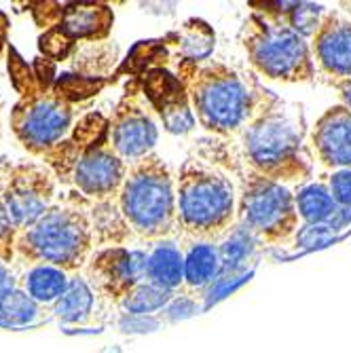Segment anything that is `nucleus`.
Returning <instances> with one entry per match:
<instances>
[{"mask_svg": "<svg viewBox=\"0 0 351 353\" xmlns=\"http://www.w3.org/2000/svg\"><path fill=\"white\" fill-rule=\"evenodd\" d=\"M176 74L188 91L197 123L218 138L235 140L277 100L252 74L218 59L178 61Z\"/></svg>", "mask_w": 351, "mask_h": 353, "instance_id": "nucleus-1", "label": "nucleus"}, {"mask_svg": "<svg viewBox=\"0 0 351 353\" xmlns=\"http://www.w3.org/2000/svg\"><path fill=\"white\" fill-rule=\"evenodd\" d=\"M307 138L309 132L303 106L277 98L235 138L237 163L297 190L315 178Z\"/></svg>", "mask_w": 351, "mask_h": 353, "instance_id": "nucleus-2", "label": "nucleus"}, {"mask_svg": "<svg viewBox=\"0 0 351 353\" xmlns=\"http://www.w3.org/2000/svg\"><path fill=\"white\" fill-rule=\"evenodd\" d=\"M95 252L91 201L77 190L61 192L55 205L32 227L19 231L15 261L45 263L79 275Z\"/></svg>", "mask_w": 351, "mask_h": 353, "instance_id": "nucleus-3", "label": "nucleus"}, {"mask_svg": "<svg viewBox=\"0 0 351 353\" xmlns=\"http://www.w3.org/2000/svg\"><path fill=\"white\" fill-rule=\"evenodd\" d=\"M178 235L220 241L237 222L239 188L229 170L188 157L178 176Z\"/></svg>", "mask_w": 351, "mask_h": 353, "instance_id": "nucleus-4", "label": "nucleus"}, {"mask_svg": "<svg viewBox=\"0 0 351 353\" xmlns=\"http://www.w3.org/2000/svg\"><path fill=\"white\" fill-rule=\"evenodd\" d=\"M114 201L138 245L178 235V180L157 152L130 165Z\"/></svg>", "mask_w": 351, "mask_h": 353, "instance_id": "nucleus-5", "label": "nucleus"}, {"mask_svg": "<svg viewBox=\"0 0 351 353\" xmlns=\"http://www.w3.org/2000/svg\"><path fill=\"white\" fill-rule=\"evenodd\" d=\"M239 41L252 68L265 79L311 83L317 74L309 39L299 34L288 17L250 13Z\"/></svg>", "mask_w": 351, "mask_h": 353, "instance_id": "nucleus-6", "label": "nucleus"}, {"mask_svg": "<svg viewBox=\"0 0 351 353\" xmlns=\"http://www.w3.org/2000/svg\"><path fill=\"white\" fill-rule=\"evenodd\" d=\"M233 174L237 176L239 188L237 222L245 224L263 245H285L294 241L303 227L294 188L254 174L239 163Z\"/></svg>", "mask_w": 351, "mask_h": 353, "instance_id": "nucleus-7", "label": "nucleus"}, {"mask_svg": "<svg viewBox=\"0 0 351 353\" xmlns=\"http://www.w3.org/2000/svg\"><path fill=\"white\" fill-rule=\"evenodd\" d=\"M77 121L74 104L61 100L53 89L19 98L11 110V130L15 138L39 159L66 140Z\"/></svg>", "mask_w": 351, "mask_h": 353, "instance_id": "nucleus-8", "label": "nucleus"}, {"mask_svg": "<svg viewBox=\"0 0 351 353\" xmlns=\"http://www.w3.org/2000/svg\"><path fill=\"white\" fill-rule=\"evenodd\" d=\"M146 245L100 248L91 254L81 275L100 299L108 322H114L123 301L146 281Z\"/></svg>", "mask_w": 351, "mask_h": 353, "instance_id": "nucleus-9", "label": "nucleus"}, {"mask_svg": "<svg viewBox=\"0 0 351 353\" xmlns=\"http://www.w3.org/2000/svg\"><path fill=\"white\" fill-rule=\"evenodd\" d=\"M159 142L157 110L148 102L140 79L127 83L108 127V144L127 165L154 154Z\"/></svg>", "mask_w": 351, "mask_h": 353, "instance_id": "nucleus-10", "label": "nucleus"}, {"mask_svg": "<svg viewBox=\"0 0 351 353\" xmlns=\"http://www.w3.org/2000/svg\"><path fill=\"white\" fill-rule=\"evenodd\" d=\"M59 178L43 163H17L11 168L0 197L17 227L23 231L39 222L59 199Z\"/></svg>", "mask_w": 351, "mask_h": 353, "instance_id": "nucleus-11", "label": "nucleus"}, {"mask_svg": "<svg viewBox=\"0 0 351 353\" xmlns=\"http://www.w3.org/2000/svg\"><path fill=\"white\" fill-rule=\"evenodd\" d=\"M130 172L121 157L110 148L108 140L85 152L70 176V186L91 203L110 201L119 195L123 182Z\"/></svg>", "mask_w": 351, "mask_h": 353, "instance_id": "nucleus-12", "label": "nucleus"}, {"mask_svg": "<svg viewBox=\"0 0 351 353\" xmlns=\"http://www.w3.org/2000/svg\"><path fill=\"white\" fill-rule=\"evenodd\" d=\"M307 146L315 174L351 170V110L343 104L328 108L311 127Z\"/></svg>", "mask_w": 351, "mask_h": 353, "instance_id": "nucleus-13", "label": "nucleus"}, {"mask_svg": "<svg viewBox=\"0 0 351 353\" xmlns=\"http://www.w3.org/2000/svg\"><path fill=\"white\" fill-rule=\"evenodd\" d=\"M148 102L161 117L163 127L172 134H188L195 127L197 119L188 100V91L184 83L168 66H159L146 70L138 77Z\"/></svg>", "mask_w": 351, "mask_h": 353, "instance_id": "nucleus-14", "label": "nucleus"}, {"mask_svg": "<svg viewBox=\"0 0 351 353\" xmlns=\"http://www.w3.org/2000/svg\"><path fill=\"white\" fill-rule=\"evenodd\" d=\"M309 43L317 74H322L328 85L351 79V17L337 9H326Z\"/></svg>", "mask_w": 351, "mask_h": 353, "instance_id": "nucleus-15", "label": "nucleus"}, {"mask_svg": "<svg viewBox=\"0 0 351 353\" xmlns=\"http://www.w3.org/2000/svg\"><path fill=\"white\" fill-rule=\"evenodd\" d=\"M108 127H110V119H106L98 110L81 114L72 134L43 157L45 165L59 178L61 184H68L79 159L91 148L100 146L108 140Z\"/></svg>", "mask_w": 351, "mask_h": 353, "instance_id": "nucleus-16", "label": "nucleus"}, {"mask_svg": "<svg viewBox=\"0 0 351 353\" xmlns=\"http://www.w3.org/2000/svg\"><path fill=\"white\" fill-rule=\"evenodd\" d=\"M184 252V285L182 292L203 303L208 290L222 271L220 252L216 241L193 237H178Z\"/></svg>", "mask_w": 351, "mask_h": 353, "instance_id": "nucleus-17", "label": "nucleus"}, {"mask_svg": "<svg viewBox=\"0 0 351 353\" xmlns=\"http://www.w3.org/2000/svg\"><path fill=\"white\" fill-rule=\"evenodd\" d=\"M51 311L53 319H57L66 328H100L108 322L100 299L95 296L91 285L81 273L74 275L68 292L57 301Z\"/></svg>", "mask_w": 351, "mask_h": 353, "instance_id": "nucleus-18", "label": "nucleus"}, {"mask_svg": "<svg viewBox=\"0 0 351 353\" xmlns=\"http://www.w3.org/2000/svg\"><path fill=\"white\" fill-rule=\"evenodd\" d=\"M114 23V13L104 3H63L59 30L79 43L106 41Z\"/></svg>", "mask_w": 351, "mask_h": 353, "instance_id": "nucleus-19", "label": "nucleus"}, {"mask_svg": "<svg viewBox=\"0 0 351 353\" xmlns=\"http://www.w3.org/2000/svg\"><path fill=\"white\" fill-rule=\"evenodd\" d=\"M19 290L39 303L45 309H53L57 301L68 292V288L74 279L72 273L57 269L45 263H19Z\"/></svg>", "mask_w": 351, "mask_h": 353, "instance_id": "nucleus-20", "label": "nucleus"}, {"mask_svg": "<svg viewBox=\"0 0 351 353\" xmlns=\"http://www.w3.org/2000/svg\"><path fill=\"white\" fill-rule=\"evenodd\" d=\"M146 281L170 292H180L184 285V252L178 237L146 243Z\"/></svg>", "mask_w": 351, "mask_h": 353, "instance_id": "nucleus-21", "label": "nucleus"}, {"mask_svg": "<svg viewBox=\"0 0 351 353\" xmlns=\"http://www.w3.org/2000/svg\"><path fill=\"white\" fill-rule=\"evenodd\" d=\"M163 45L170 53V59L174 57L176 61L201 63L210 59V53L214 51V45H216V34L205 21L190 19L184 23L182 30L176 32V34H170L163 41Z\"/></svg>", "mask_w": 351, "mask_h": 353, "instance_id": "nucleus-22", "label": "nucleus"}, {"mask_svg": "<svg viewBox=\"0 0 351 353\" xmlns=\"http://www.w3.org/2000/svg\"><path fill=\"white\" fill-rule=\"evenodd\" d=\"M263 248L265 245L245 224L235 222V227L218 241L222 271H250L252 273Z\"/></svg>", "mask_w": 351, "mask_h": 353, "instance_id": "nucleus-23", "label": "nucleus"}, {"mask_svg": "<svg viewBox=\"0 0 351 353\" xmlns=\"http://www.w3.org/2000/svg\"><path fill=\"white\" fill-rule=\"evenodd\" d=\"M91 218H93L95 250H100V248H134V245H138L134 233L125 224L114 199L102 201V203H91Z\"/></svg>", "mask_w": 351, "mask_h": 353, "instance_id": "nucleus-24", "label": "nucleus"}, {"mask_svg": "<svg viewBox=\"0 0 351 353\" xmlns=\"http://www.w3.org/2000/svg\"><path fill=\"white\" fill-rule=\"evenodd\" d=\"M294 199L303 224H328L339 212L328 184L317 176L294 190Z\"/></svg>", "mask_w": 351, "mask_h": 353, "instance_id": "nucleus-25", "label": "nucleus"}, {"mask_svg": "<svg viewBox=\"0 0 351 353\" xmlns=\"http://www.w3.org/2000/svg\"><path fill=\"white\" fill-rule=\"evenodd\" d=\"M49 319H53V311L41 307L30 296H26L19 288L0 303V322L5 326L30 328V326H41L43 322H49Z\"/></svg>", "mask_w": 351, "mask_h": 353, "instance_id": "nucleus-26", "label": "nucleus"}, {"mask_svg": "<svg viewBox=\"0 0 351 353\" xmlns=\"http://www.w3.org/2000/svg\"><path fill=\"white\" fill-rule=\"evenodd\" d=\"M74 72L89 77V79H106L104 74L114 66L117 59V47L108 45V41H100V43H85V45H77L74 53Z\"/></svg>", "mask_w": 351, "mask_h": 353, "instance_id": "nucleus-27", "label": "nucleus"}, {"mask_svg": "<svg viewBox=\"0 0 351 353\" xmlns=\"http://www.w3.org/2000/svg\"><path fill=\"white\" fill-rule=\"evenodd\" d=\"M174 294L176 292L163 290V288H159L150 281H144L123 301V305L119 307V313H125V315H159L170 305Z\"/></svg>", "mask_w": 351, "mask_h": 353, "instance_id": "nucleus-28", "label": "nucleus"}, {"mask_svg": "<svg viewBox=\"0 0 351 353\" xmlns=\"http://www.w3.org/2000/svg\"><path fill=\"white\" fill-rule=\"evenodd\" d=\"M106 85H108V79H89L77 72H63L57 77L53 85V93H57L61 100L77 104V102L93 98V95L100 93Z\"/></svg>", "mask_w": 351, "mask_h": 353, "instance_id": "nucleus-29", "label": "nucleus"}, {"mask_svg": "<svg viewBox=\"0 0 351 353\" xmlns=\"http://www.w3.org/2000/svg\"><path fill=\"white\" fill-rule=\"evenodd\" d=\"M7 57H9V74H11V83L13 87L19 91L21 98H28V95H34L41 91L37 74L32 70L30 63L15 51V47H7Z\"/></svg>", "mask_w": 351, "mask_h": 353, "instance_id": "nucleus-30", "label": "nucleus"}, {"mask_svg": "<svg viewBox=\"0 0 351 353\" xmlns=\"http://www.w3.org/2000/svg\"><path fill=\"white\" fill-rule=\"evenodd\" d=\"M77 49V43L66 34V32H61L59 28H51V30H45L41 32L39 37V51H41V57H47L51 61H61V59H68L72 57Z\"/></svg>", "mask_w": 351, "mask_h": 353, "instance_id": "nucleus-31", "label": "nucleus"}, {"mask_svg": "<svg viewBox=\"0 0 351 353\" xmlns=\"http://www.w3.org/2000/svg\"><path fill=\"white\" fill-rule=\"evenodd\" d=\"M326 13L324 5H313V3H297L294 9L288 15V23L303 34L305 39H313V34L317 32L322 23V17Z\"/></svg>", "mask_w": 351, "mask_h": 353, "instance_id": "nucleus-32", "label": "nucleus"}, {"mask_svg": "<svg viewBox=\"0 0 351 353\" xmlns=\"http://www.w3.org/2000/svg\"><path fill=\"white\" fill-rule=\"evenodd\" d=\"M252 273L250 271H220L218 279L214 281V285L208 290L205 299H203V309L212 307L214 303H218L220 299H225L229 292H233L235 288H239Z\"/></svg>", "mask_w": 351, "mask_h": 353, "instance_id": "nucleus-33", "label": "nucleus"}, {"mask_svg": "<svg viewBox=\"0 0 351 353\" xmlns=\"http://www.w3.org/2000/svg\"><path fill=\"white\" fill-rule=\"evenodd\" d=\"M17 227L13 224L5 201L0 197V263L11 265L15 261V241H17Z\"/></svg>", "mask_w": 351, "mask_h": 353, "instance_id": "nucleus-34", "label": "nucleus"}, {"mask_svg": "<svg viewBox=\"0 0 351 353\" xmlns=\"http://www.w3.org/2000/svg\"><path fill=\"white\" fill-rule=\"evenodd\" d=\"M341 233H337L330 224H303L301 231L297 233V248L311 250V248H320L326 245L334 239H339Z\"/></svg>", "mask_w": 351, "mask_h": 353, "instance_id": "nucleus-35", "label": "nucleus"}, {"mask_svg": "<svg viewBox=\"0 0 351 353\" xmlns=\"http://www.w3.org/2000/svg\"><path fill=\"white\" fill-rule=\"evenodd\" d=\"M203 309V303L188 296L186 292H176L174 299L170 301V305L159 313V319L166 324V322H178V319H186L190 315H195Z\"/></svg>", "mask_w": 351, "mask_h": 353, "instance_id": "nucleus-36", "label": "nucleus"}, {"mask_svg": "<svg viewBox=\"0 0 351 353\" xmlns=\"http://www.w3.org/2000/svg\"><path fill=\"white\" fill-rule=\"evenodd\" d=\"M315 176L322 178L328 184L330 195L339 208H351V170L324 172V174H315Z\"/></svg>", "mask_w": 351, "mask_h": 353, "instance_id": "nucleus-37", "label": "nucleus"}, {"mask_svg": "<svg viewBox=\"0 0 351 353\" xmlns=\"http://www.w3.org/2000/svg\"><path fill=\"white\" fill-rule=\"evenodd\" d=\"M28 7H30L32 15H34V21L39 23V28H43V32L59 26L63 3H49V0H39V3H28Z\"/></svg>", "mask_w": 351, "mask_h": 353, "instance_id": "nucleus-38", "label": "nucleus"}, {"mask_svg": "<svg viewBox=\"0 0 351 353\" xmlns=\"http://www.w3.org/2000/svg\"><path fill=\"white\" fill-rule=\"evenodd\" d=\"M114 324L123 332H150V330H157L163 322L159 319V315H125V313H119Z\"/></svg>", "mask_w": 351, "mask_h": 353, "instance_id": "nucleus-39", "label": "nucleus"}, {"mask_svg": "<svg viewBox=\"0 0 351 353\" xmlns=\"http://www.w3.org/2000/svg\"><path fill=\"white\" fill-rule=\"evenodd\" d=\"M32 70L37 74V81H39V87L41 91H51L55 81H57V63L47 59V57H37L34 63H32Z\"/></svg>", "mask_w": 351, "mask_h": 353, "instance_id": "nucleus-40", "label": "nucleus"}, {"mask_svg": "<svg viewBox=\"0 0 351 353\" xmlns=\"http://www.w3.org/2000/svg\"><path fill=\"white\" fill-rule=\"evenodd\" d=\"M19 285V265H0V303H3Z\"/></svg>", "mask_w": 351, "mask_h": 353, "instance_id": "nucleus-41", "label": "nucleus"}, {"mask_svg": "<svg viewBox=\"0 0 351 353\" xmlns=\"http://www.w3.org/2000/svg\"><path fill=\"white\" fill-rule=\"evenodd\" d=\"M330 85L337 89L339 98H341V104L347 106V108L351 110V79H347V81H337V83H330Z\"/></svg>", "mask_w": 351, "mask_h": 353, "instance_id": "nucleus-42", "label": "nucleus"}, {"mask_svg": "<svg viewBox=\"0 0 351 353\" xmlns=\"http://www.w3.org/2000/svg\"><path fill=\"white\" fill-rule=\"evenodd\" d=\"M7 32H9V19L0 11V51L7 47Z\"/></svg>", "mask_w": 351, "mask_h": 353, "instance_id": "nucleus-43", "label": "nucleus"}, {"mask_svg": "<svg viewBox=\"0 0 351 353\" xmlns=\"http://www.w3.org/2000/svg\"><path fill=\"white\" fill-rule=\"evenodd\" d=\"M11 168H13V163L5 161V159H0V188H3V184H5V178L9 176Z\"/></svg>", "mask_w": 351, "mask_h": 353, "instance_id": "nucleus-44", "label": "nucleus"}, {"mask_svg": "<svg viewBox=\"0 0 351 353\" xmlns=\"http://www.w3.org/2000/svg\"><path fill=\"white\" fill-rule=\"evenodd\" d=\"M0 265H3V263H0Z\"/></svg>", "mask_w": 351, "mask_h": 353, "instance_id": "nucleus-45", "label": "nucleus"}]
</instances>
